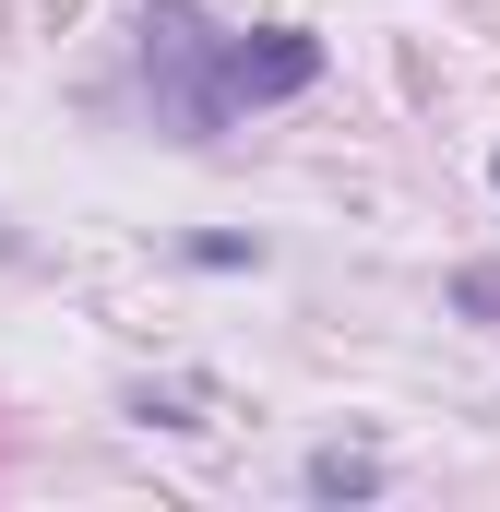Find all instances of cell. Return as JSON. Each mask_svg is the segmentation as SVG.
I'll use <instances>...</instances> for the list:
<instances>
[{
    "mask_svg": "<svg viewBox=\"0 0 500 512\" xmlns=\"http://www.w3.org/2000/svg\"><path fill=\"white\" fill-rule=\"evenodd\" d=\"M310 84H322V36H310V24L227 36V24H203L191 0H143V108H155V131L215 143V131H239L250 108H286V96H310Z\"/></svg>",
    "mask_w": 500,
    "mask_h": 512,
    "instance_id": "6da1fadb",
    "label": "cell"
},
{
    "mask_svg": "<svg viewBox=\"0 0 500 512\" xmlns=\"http://www.w3.org/2000/svg\"><path fill=\"white\" fill-rule=\"evenodd\" d=\"M298 489H310V501H370L381 465H370V453H310V465H298Z\"/></svg>",
    "mask_w": 500,
    "mask_h": 512,
    "instance_id": "7a4b0ae2",
    "label": "cell"
}]
</instances>
